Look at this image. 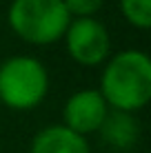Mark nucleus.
<instances>
[{
    "instance_id": "4",
    "label": "nucleus",
    "mask_w": 151,
    "mask_h": 153,
    "mask_svg": "<svg viewBox=\"0 0 151 153\" xmlns=\"http://www.w3.org/2000/svg\"><path fill=\"white\" fill-rule=\"evenodd\" d=\"M62 38L69 56L82 67L100 65L111 49L109 31L96 18H71Z\"/></svg>"
},
{
    "instance_id": "9",
    "label": "nucleus",
    "mask_w": 151,
    "mask_h": 153,
    "mask_svg": "<svg viewBox=\"0 0 151 153\" xmlns=\"http://www.w3.org/2000/svg\"><path fill=\"white\" fill-rule=\"evenodd\" d=\"M67 13L71 18H93L105 4V0H62Z\"/></svg>"
},
{
    "instance_id": "8",
    "label": "nucleus",
    "mask_w": 151,
    "mask_h": 153,
    "mask_svg": "<svg viewBox=\"0 0 151 153\" xmlns=\"http://www.w3.org/2000/svg\"><path fill=\"white\" fill-rule=\"evenodd\" d=\"M122 16L129 25L138 29H149L151 25V0H120Z\"/></svg>"
},
{
    "instance_id": "6",
    "label": "nucleus",
    "mask_w": 151,
    "mask_h": 153,
    "mask_svg": "<svg viewBox=\"0 0 151 153\" xmlns=\"http://www.w3.org/2000/svg\"><path fill=\"white\" fill-rule=\"evenodd\" d=\"M31 153H89V144L85 135H78L65 124H51L36 133Z\"/></svg>"
},
{
    "instance_id": "5",
    "label": "nucleus",
    "mask_w": 151,
    "mask_h": 153,
    "mask_svg": "<svg viewBox=\"0 0 151 153\" xmlns=\"http://www.w3.org/2000/svg\"><path fill=\"white\" fill-rule=\"evenodd\" d=\"M107 113H109V107L105 98L100 96V91L98 89H82L67 100L62 118H65L67 129L76 131L78 135H87V133L100 131Z\"/></svg>"
},
{
    "instance_id": "1",
    "label": "nucleus",
    "mask_w": 151,
    "mask_h": 153,
    "mask_svg": "<svg viewBox=\"0 0 151 153\" xmlns=\"http://www.w3.org/2000/svg\"><path fill=\"white\" fill-rule=\"evenodd\" d=\"M100 96L107 107L133 113L151 98V60L144 51L124 49L107 62L100 78Z\"/></svg>"
},
{
    "instance_id": "7",
    "label": "nucleus",
    "mask_w": 151,
    "mask_h": 153,
    "mask_svg": "<svg viewBox=\"0 0 151 153\" xmlns=\"http://www.w3.org/2000/svg\"><path fill=\"white\" fill-rule=\"evenodd\" d=\"M100 131L109 144L118 146V149H129L138 140V124L131 118V113L127 111H116L113 109V113H107Z\"/></svg>"
},
{
    "instance_id": "2",
    "label": "nucleus",
    "mask_w": 151,
    "mask_h": 153,
    "mask_svg": "<svg viewBox=\"0 0 151 153\" xmlns=\"http://www.w3.org/2000/svg\"><path fill=\"white\" fill-rule=\"evenodd\" d=\"M69 22L62 0H13L9 7V27L29 45L58 42Z\"/></svg>"
},
{
    "instance_id": "3",
    "label": "nucleus",
    "mask_w": 151,
    "mask_h": 153,
    "mask_svg": "<svg viewBox=\"0 0 151 153\" xmlns=\"http://www.w3.org/2000/svg\"><path fill=\"white\" fill-rule=\"evenodd\" d=\"M49 91V76L40 60L13 56L0 65V102L16 111L36 109Z\"/></svg>"
}]
</instances>
